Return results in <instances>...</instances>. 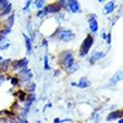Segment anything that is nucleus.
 Returning a JSON list of instances; mask_svg holds the SVG:
<instances>
[{
    "label": "nucleus",
    "mask_w": 123,
    "mask_h": 123,
    "mask_svg": "<svg viewBox=\"0 0 123 123\" xmlns=\"http://www.w3.org/2000/svg\"><path fill=\"white\" fill-rule=\"evenodd\" d=\"M18 83H20V80H18L17 78H12V79H11V85L17 86V85H18Z\"/></svg>",
    "instance_id": "nucleus-26"
},
{
    "label": "nucleus",
    "mask_w": 123,
    "mask_h": 123,
    "mask_svg": "<svg viewBox=\"0 0 123 123\" xmlns=\"http://www.w3.org/2000/svg\"><path fill=\"white\" fill-rule=\"evenodd\" d=\"M74 63H75V59H74V55H73L71 50H64L60 54V64L64 65V68H68L69 65L74 64Z\"/></svg>",
    "instance_id": "nucleus-3"
},
{
    "label": "nucleus",
    "mask_w": 123,
    "mask_h": 123,
    "mask_svg": "<svg viewBox=\"0 0 123 123\" xmlns=\"http://www.w3.org/2000/svg\"><path fill=\"white\" fill-rule=\"evenodd\" d=\"M78 69H79V64L78 63H74V64L69 65L68 68H65V71H67L68 74H74Z\"/></svg>",
    "instance_id": "nucleus-16"
},
{
    "label": "nucleus",
    "mask_w": 123,
    "mask_h": 123,
    "mask_svg": "<svg viewBox=\"0 0 123 123\" xmlns=\"http://www.w3.org/2000/svg\"><path fill=\"white\" fill-rule=\"evenodd\" d=\"M5 38V36H0V41H1V39H4Z\"/></svg>",
    "instance_id": "nucleus-33"
},
{
    "label": "nucleus",
    "mask_w": 123,
    "mask_h": 123,
    "mask_svg": "<svg viewBox=\"0 0 123 123\" xmlns=\"http://www.w3.org/2000/svg\"><path fill=\"white\" fill-rule=\"evenodd\" d=\"M122 116H123V113H122L121 110L113 111V112H111V113H108V116H107V122L115 121V119H119V118H122Z\"/></svg>",
    "instance_id": "nucleus-12"
},
{
    "label": "nucleus",
    "mask_w": 123,
    "mask_h": 123,
    "mask_svg": "<svg viewBox=\"0 0 123 123\" xmlns=\"http://www.w3.org/2000/svg\"><path fill=\"white\" fill-rule=\"evenodd\" d=\"M25 90L28 91V92H35V90H36V84L32 83V81L25 83Z\"/></svg>",
    "instance_id": "nucleus-17"
},
{
    "label": "nucleus",
    "mask_w": 123,
    "mask_h": 123,
    "mask_svg": "<svg viewBox=\"0 0 123 123\" xmlns=\"http://www.w3.org/2000/svg\"><path fill=\"white\" fill-rule=\"evenodd\" d=\"M9 47H10V43H5V42L0 43V49H1V50H5V49H7Z\"/></svg>",
    "instance_id": "nucleus-24"
},
{
    "label": "nucleus",
    "mask_w": 123,
    "mask_h": 123,
    "mask_svg": "<svg viewBox=\"0 0 123 123\" xmlns=\"http://www.w3.org/2000/svg\"><path fill=\"white\" fill-rule=\"evenodd\" d=\"M44 4H46V0H35V1H33L35 7L38 9V10H42L44 7Z\"/></svg>",
    "instance_id": "nucleus-18"
},
{
    "label": "nucleus",
    "mask_w": 123,
    "mask_h": 123,
    "mask_svg": "<svg viewBox=\"0 0 123 123\" xmlns=\"http://www.w3.org/2000/svg\"><path fill=\"white\" fill-rule=\"evenodd\" d=\"M15 95H16V96H18V100H20V101H25V98H26V94H25V91H18V92H16Z\"/></svg>",
    "instance_id": "nucleus-20"
},
{
    "label": "nucleus",
    "mask_w": 123,
    "mask_h": 123,
    "mask_svg": "<svg viewBox=\"0 0 123 123\" xmlns=\"http://www.w3.org/2000/svg\"><path fill=\"white\" fill-rule=\"evenodd\" d=\"M49 69H50V67L48 64V55L46 54L44 55V70H49Z\"/></svg>",
    "instance_id": "nucleus-22"
},
{
    "label": "nucleus",
    "mask_w": 123,
    "mask_h": 123,
    "mask_svg": "<svg viewBox=\"0 0 123 123\" xmlns=\"http://www.w3.org/2000/svg\"><path fill=\"white\" fill-rule=\"evenodd\" d=\"M91 118L94 119V123H100V122H101V117H100V115L97 113V112H95V113L92 115Z\"/></svg>",
    "instance_id": "nucleus-21"
},
{
    "label": "nucleus",
    "mask_w": 123,
    "mask_h": 123,
    "mask_svg": "<svg viewBox=\"0 0 123 123\" xmlns=\"http://www.w3.org/2000/svg\"><path fill=\"white\" fill-rule=\"evenodd\" d=\"M27 64H28V59L27 58H22L20 60H15L12 63V68L15 70H21L24 68H27Z\"/></svg>",
    "instance_id": "nucleus-7"
},
{
    "label": "nucleus",
    "mask_w": 123,
    "mask_h": 123,
    "mask_svg": "<svg viewBox=\"0 0 123 123\" xmlns=\"http://www.w3.org/2000/svg\"><path fill=\"white\" fill-rule=\"evenodd\" d=\"M11 63V60L10 59H5V60H0V73H3V71H5L9 67V64Z\"/></svg>",
    "instance_id": "nucleus-15"
},
{
    "label": "nucleus",
    "mask_w": 123,
    "mask_h": 123,
    "mask_svg": "<svg viewBox=\"0 0 123 123\" xmlns=\"http://www.w3.org/2000/svg\"><path fill=\"white\" fill-rule=\"evenodd\" d=\"M105 1H106V0H98V3H100V4H104Z\"/></svg>",
    "instance_id": "nucleus-31"
},
{
    "label": "nucleus",
    "mask_w": 123,
    "mask_h": 123,
    "mask_svg": "<svg viewBox=\"0 0 123 123\" xmlns=\"http://www.w3.org/2000/svg\"><path fill=\"white\" fill-rule=\"evenodd\" d=\"M122 79H123V73H122V70H118L117 73L108 80V86H115L117 83L122 81Z\"/></svg>",
    "instance_id": "nucleus-8"
},
{
    "label": "nucleus",
    "mask_w": 123,
    "mask_h": 123,
    "mask_svg": "<svg viewBox=\"0 0 123 123\" xmlns=\"http://www.w3.org/2000/svg\"><path fill=\"white\" fill-rule=\"evenodd\" d=\"M92 44H94V36H92V35H87L86 38L83 41V43H81V47H80V50H79L80 57H86L87 53L90 52Z\"/></svg>",
    "instance_id": "nucleus-2"
},
{
    "label": "nucleus",
    "mask_w": 123,
    "mask_h": 123,
    "mask_svg": "<svg viewBox=\"0 0 123 123\" xmlns=\"http://www.w3.org/2000/svg\"><path fill=\"white\" fill-rule=\"evenodd\" d=\"M0 60H1V57H0Z\"/></svg>",
    "instance_id": "nucleus-35"
},
{
    "label": "nucleus",
    "mask_w": 123,
    "mask_h": 123,
    "mask_svg": "<svg viewBox=\"0 0 123 123\" xmlns=\"http://www.w3.org/2000/svg\"><path fill=\"white\" fill-rule=\"evenodd\" d=\"M24 39H25V46L27 49V54H32V41L28 38L27 35H24Z\"/></svg>",
    "instance_id": "nucleus-14"
},
{
    "label": "nucleus",
    "mask_w": 123,
    "mask_h": 123,
    "mask_svg": "<svg viewBox=\"0 0 123 123\" xmlns=\"http://www.w3.org/2000/svg\"><path fill=\"white\" fill-rule=\"evenodd\" d=\"M105 52H94L91 54V57H90V64H95L97 60H100V59H102V58H105Z\"/></svg>",
    "instance_id": "nucleus-11"
},
{
    "label": "nucleus",
    "mask_w": 123,
    "mask_h": 123,
    "mask_svg": "<svg viewBox=\"0 0 123 123\" xmlns=\"http://www.w3.org/2000/svg\"><path fill=\"white\" fill-rule=\"evenodd\" d=\"M11 9H12V5L10 4V3H7V5L3 9V11H1V15L3 16H6V15H9L10 12H11Z\"/></svg>",
    "instance_id": "nucleus-19"
},
{
    "label": "nucleus",
    "mask_w": 123,
    "mask_h": 123,
    "mask_svg": "<svg viewBox=\"0 0 123 123\" xmlns=\"http://www.w3.org/2000/svg\"><path fill=\"white\" fill-rule=\"evenodd\" d=\"M32 76H33L32 71H31L30 69H27V68L21 69V70L18 71V74H17V79L20 80V83H22V84L28 83V81L32 79Z\"/></svg>",
    "instance_id": "nucleus-4"
},
{
    "label": "nucleus",
    "mask_w": 123,
    "mask_h": 123,
    "mask_svg": "<svg viewBox=\"0 0 123 123\" xmlns=\"http://www.w3.org/2000/svg\"><path fill=\"white\" fill-rule=\"evenodd\" d=\"M75 86L79 87V89H87V87L91 86V81L87 78L83 76V78H80L79 83H75Z\"/></svg>",
    "instance_id": "nucleus-10"
},
{
    "label": "nucleus",
    "mask_w": 123,
    "mask_h": 123,
    "mask_svg": "<svg viewBox=\"0 0 123 123\" xmlns=\"http://www.w3.org/2000/svg\"><path fill=\"white\" fill-rule=\"evenodd\" d=\"M46 15H47V14H46V11H44L43 9H42V10H39V11L36 14V16H37V17H39V18H41V17H43V16H46Z\"/></svg>",
    "instance_id": "nucleus-25"
},
{
    "label": "nucleus",
    "mask_w": 123,
    "mask_h": 123,
    "mask_svg": "<svg viewBox=\"0 0 123 123\" xmlns=\"http://www.w3.org/2000/svg\"><path fill=\"white\" fill-rule=\"evenodd\" d=\"M6 78H5V75H3V74H0V85H1L3 83H4V80H5Z\"/></svg>",
    "instance_id": "nucleus-28"
},
{
    "label": "nucleus",
    "mask_w": 123,
    "mask_h": 123,
    "mask_svg": "<svg viewBox=\"0 0 123 123\" xmlns=\"http://www.w3.org/2000/svg\"><path fill=\"white\" fill-rule=\"evenodd\" d=\"M53 123H62V119H60V118H55V119L53 121Z\"/></svg>",
    "instance_id": "nucleus-30"
},
{
    "label": "nucleus",
    "mask_w": 123,
    "mask_h": 123,
    "mask_svg": "<svg viewBox=\"0 0 123 123\" xmlns=\"http://www.w3.org/2000/svg\"><path fill=\"white\" fill-rule=\"evenodd\" d=\"M43 10L46 11V14H57V12H59L60 11V6L55 3V4H50V5H44V7H43Z\"/></svg>",
    "instance_id": "nucleus-9"
},
{
    "label": "nucleus",
    "mask_w": 123,
    "mask_h": 123,
    "mask_svg": "<svg viewBox=\"0 0 123 123\" xmlns=\"http://www.w3.org/2000/svg\"><path fill=\"white\" fill-rule=\"evenodd\" d=\"M37 123H41V122H39V121H37Z\"/></svg>",
    "instance_id": "nucleus-34"
},
{
    "label": "nucleus",
    "mask_w": 123,
    "mask_h": 123,
    "mask_svg": "<svg viewBox=\"0 0 123 123\" xmlns=\"http://www.w3.org/2000/svg\"><path fill=\"white\" fill-rule=\"evenodd\" d=\"M49 38H57L58 41H62V42H70L71 39L75 38V35L73 31L67 30V28H58V31L52 35Z\"/></svg>",
    "instance_id": "nucleus-1"
},
{
    "label": "nucleus",
    "mask_w": 123,
    "mask_h": 123,
    "mask_svg": "<svg viewBox=\"0 0 123 123\" xmlns=\"http://www.w3.org/2000/svg\"><path fill=\"white\" fill-rule=\"evenodd\" d=\"M106 37H107L106 32H105V31H102V32H101V38H102V39H106Z\"/></svg>",
    "instance_id": "nucleus-29"
},
{
    "label": "nucleus",
    "mask_w": 123,
    "mask_h": 123,
    "mask_svg": "<svg viewBox=\"0 0 123 123\" xmlns=\"http://www.w3.org/2000/svg\"><path fill=\"white\" fill-rule=\"evenodd\" d=\"M31 4H32V0H26V4H25V6H24V11H28Z\"/></svg>",
    "instance_id": "nucleus-23"
},
{
    "label": "nucleus",
    "mask_w": 123,
    "mask_h": 123,
    "mask_svg": "<svg viewBox=\"0 0 123 123\" xmlns=\"http://www.w3.org/2000/svg\"><path fill=\"white\" fill-rule=\"evenodd\" d=\"M67 7L70 12L73 14H78L81 12V7H80V3L78 0H67Z\"/></svg>",
    "instance_id": "nucleus-6"
},
{
    "label": "nucleus",
    "mask_w": 123,
    "mask_h": 123,
    "mask_svg": "<svg viewBox=\"0 0 123 123\" xmlns=\"http://www.w3.org/2000/svg\"><path fill=\"white\" fill-rule=\"evenodd\" d=\"M118 123H123V119H122V118H119V119H118Z\"/></svg>",
    "instance_id": "nucleus-32"
},
{
    "label": "nucleus",
    "mask_w": 123,
    "mask_h": 123,
    "mask_svg": "<svg viewBox=\"0 0 123 123\" xmlns=\"http://www.w3.org/2000/svg\"><path fill=\"white\" fill-rule=\"evenodd\" d=\"M87 21H89V28L91 31V33L96 35L98 31V24H97V17L95 14H91L87 16Z\"/></svg>",
    "instance_id": "nucleus-5"
},
{
    "label": "nucleus",
    "mask_w": 123,
    "mask_h": 123,
    "mask_svg": "<svg viewBox=\"0 0 123 123\" xmlns=\"http://www.w3.org/2000/svg\"><path fill=\"white\" fill-rule=\"evenodd\" d=\"M7 5V0H0V9H4Z\"/></svg>",
    "instance_id": "nucleus-27"
},
{
    "label": "nucleus",
    "mask_w": 123,
    "mask_h": 123,
    "mask_svg": "<svg viewBox=\"0 0 123 123\" xmlns=\"http://www.w3.org/2000/svg\"><path fill=\"white\" fill-rule=\"evenodd\" d=\"M116 9V3L113 1V0H111V1H108L106 5H105V14L108 15V14H112L115 11Z\"/></svg>",
    "instance_id": "nucleus-13"
}]
</instances>
